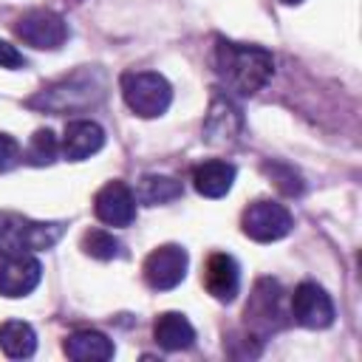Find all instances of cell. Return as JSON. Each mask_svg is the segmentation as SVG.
I'll return each mask as SVG.
<instances>
[{"label":"cell","instance_id":"cell-12","mask_svg":"<svg viewBox=\"0 0 362 362\" xmlns=\"http://www.w3.org/2000/svg\"><path fill=\"white\" fill-rule=\"evenodd\" d=\"M240 124H243L240 107L229 96L215 93L212 102H209L206 119H204V141L212 144V147L232 144L238 139V133H240Z\"/></svg>","mask_w":362,"mask_h":362},{"label":"cell","instance_id":"cell-6","mask_svg":"<svg viewBox=\"0 0 362 362\" xmlns=\"http://www.w3.org/2000/svg\"><path fill=\"white\" fill-rule=\"evenodd\" d=\"M14 34L17 40H23L25 45L31 48H40V51H57L65 45L68 40V23L51 11V8H34V11H25L17 17L14 23Z\"/></svg>","mask_w":362,"mask_h":362},{"label":"cell","instance_id":"cell-11","mask_svg":"<svg viewBox=\"0 0 362 362\" xmlns=\"http://www.w3.org/2000/svg\"><path fill=\"white\" fill-rule=\"evenodd\" d=\"M93 215L105 226H130L136 221V195L124 181H107L93 195Z\"/></svg>","mask_w":362,"mask_h":362},{"label":"cell","instance_id":"cell-18","mask_svg":"<svg viewBox=\"0 0 362 362\" xmlns=\"http://www.w3.org/2000/svg\"><path fill=\"white\" fill-rule=\"evenodd\" d=\"M0 351L8 359H28L37 351V334L23 320H6L0 325Z\"/></svg>","mask_w":362,"mask_h":362},{"label":"cell","instance_id":"cell-16","mask_svg":"<svg viewBox=\"0 0 362 362\" xmlns=\"http://www.w3.org/2000/svg\"><path fill=\"white\" fill-rule=\"evenodd\" d=\"M62 351H65V356L74 359V362H107V359H113L116 345H113V339L105 337L102 331L85 328V331L68 334L65 342H62Z\"/></svg>","mask_w":362,"mask_h":362},{"label":"cell","instance_id":"cell-9","mask_svg":"<svg viewBox=\"0 0 362 362\" xmlns=\"http://www.w3.org/2000/svg\"><path fill=\"white\" fill-rule=\"evenodd\" d=\"M334 314H337L334 300L322 286H317L311 280L294 286V291H291V317H294L297 325L320 331V328H328L334 322Z\"/></svg>","mask_w":362,"mask_h":362},{"label":"cell","instance_id":"cell-22","mask_svg":"<svg viewBox=\"0 0 362 362\" xmlns=\"http://www.w3.org/2000/svg\"><path fill=\"white\" fill-rule=\"evenodd\" d=\"M263 170L274 178V184H277L286 195H300V192H303V181H300V175H297L288 164H280V161H272V164H269V161H266Z\"/></svg>","mask_w":362,"mask_h":362},{"label":"cell","instance_id":"cell-7","mask_svg":"<svg viewBox=\"0 0 362 362\" xmlns=\"http://www.w3.org/2000/svg\"><path fill=\"white\" fill-rule=\"evenodd\" d=\"M283 317H286V311H283V288H280V283L272 280V277L257 280L255 288H252V297L246 303V325L255 334L266 337L269 331H277L283 325Z\"/></svg>","mask_w":362,"mask_h":362},{"label":"cell","instance_id":"cell-5","mask_svg":"<svg viewBox=\"0 0 362 362\" xmlns=\"http://www.w3.org/2000/svg\"><path fill=\"white\" fill-rule=\"evenodd\" d=\"M291 226H294L291 212L272 198L252 201L240 215V229L255 243H274V240L286 238L291 232Z\"/></svg>","mask_w":362,"mask_h":362},{"label":"cell","instance_id":"cell-21","mask_svg":"<svg viewBox=\"0 0 362 362\" xmlns=\"http://www.w3.org/2000/svg\"><path fill=\"white\" fill-rule=\"evenodd\" d=\"M82 252L96 257V260H113L122 255V243L107 229H88L82 235Z\"/></svg>","mask_w":362,"mask_h":362},{"label":"cell","instance_id":"cell-4","mask_svg":"<svg viewBox=\"0 0 362 362\" xmlns=\"http://www.w3.org/2000/svg\"><path fill=\"white\" fill-rule=\"evenodd\" d=\"M124 105L139 119H158L173 102V85L158 71H127L119 79Z\"/></svg>","mask_w":362,"mask_h":362},{"label":"cell","instance_id":"cell-3","mask_svg":"<svg viewBox=\"0 0 362 362\" xmlns=\"http://www.w3.org/2000/svg\"><path fill=\"white\" fill-rule=\"evenodd\" d=\"M65 232L59 221H31L17 212H0V255L45 252Z\"/></svg>","mask_w":362,"mask_h":362},{"label":"cell","instance_id":"cell-13","mask_svg":"<svg viewBox=\"0 0 362 362\" xmlns=\"http://www.w3.org/2000/svg\"><path fill=\"white\" fill-rule=\"evenodd\" d=\"M204 288L218 300V303H232L240 291V266L232 255L226 252H212L204 263Z\"/></svg>","mask_w":362,"mask_h":362},{"label":"cell","instance_id":"cell-2","mask_svg":"<svg viewBox=\"0 0 362 362\" xmlns=\"http://www.w3.org/2000/svg\"><path fill=\"white\" fill-rule=\"evenodd\" d=\"M107 88L105 71L102 68H76L74 74L51 82L42 88L37 96H31L25 105L48 113H74V110H88L102 102Z\"/></svg>","mask_w":362,"mask_h":362},{"label":"cell","instance_id":"cell-24","mask_svg":"<svg viewBox=\"0 0 362 362\" xmlns=\"http://www.w3.org/2000/svg\"><path fill=\"white\" fill-rule=\"evenodd\" d=\"M23 65H25V57H23L11 42L0 40V68H11V71H17V68H23Z\"/></svg>","mask_w":362,"mask_h":362},{"label":"cell","instance_id":"cell-10","mask_svg":"<svg viewBox=\"0 0 362 362\" xmlns=\"http://www.w3.org/2000/svg\"><path fill=\"white\" fill-rule=\"evenodd\" d=\"M42 280V263L34 252L0 255V297L20 300L28 297Z\"/></svg>","mask_w":362,"mask_h":362},{"label":"cell","instance_id":"cell-25","mask_svg":"<svg viewBox=\"0 0 362 362\" xmlns=\"http://www.w3.org/2000/svg\"><path fill=\"white\" fill-rule=\"evenodd\" d=\"M280 3H286V6H300L303 0H280Z\"/></svg>","mask_w":362,"mask_h":362},{"label":"cell","instance_id":"cell-8","mask_svg":"<svg viewBox=\"0 0 362 362\" xmlns=\"http://www.w3.org/2000/svg\"><path fill=\"white\" fill-rule=\"evenodd\" d=\"M187 266H189L187 249L178 243H164L144 257V266H141L144 283L153 291H170L187 277Z\"/></svg>","mask_w":362,"mask_h":362},{"label":"cell","instance_id":"cell-15","mask_svg":"<svg viewBox=\"0 0 362 362\" xmlns=\"http://www.w3.org/2000/svg\"><path fill=\"white\" fill-rule=\"evenodd\" d=\"M235 164L223 158H206L192 170V187L204 198H223L235 184Z\"/></svg>","mask_w":362,"mask_h":362},{"label":"cell","instance_id":"cell-20","mask_svg":"<svg viewBox=\"0 0 362 362\" xmlns=\"http://www.w3.org/2000/svg\"><path fill=\"white\" fill-rule=\"evenodd\" d=\"M57 156H59V141H57L54 130H48V127L34 130V136L25 147V161L34 167H48L57 161Z\"/></svg>","mask_w":362,"mask_h":362},{"label":"cell","instance_id":"cell-17","mask_svg":"<svg viewBox=\"0 0 362 362\" xmlns=\"http://www.w3.org/2000/svg\"><path fill=\"white\" fill-rule=\"evenodd\" d=\"M153 337L164 351H187L195 342V328L181 311H164L153 322Z\"/></svg>","mask_w":362,"mask_h":362},{"label":"cell","instance_id":"cell-23","mask_svg":"<svg viewBox=\"0 0 362 362\" xmlns=\"http://www.w3.org/2000/svg\"><path fill=\"white\" fill-rule=\"evenodd\" d=\"M20 161H23V150H20L17 139L8 133H0V173L14 170Z\"/></svg>","mask_w":362,"mask_h":362},{"label":"cell","instance_id":"cell-1","mask_svg":"<svg viewBox=\"0 0 362 362\" xmlns=\"http://www.w3.org/2000/svg\"><path fill=\"white\" fill-rule=\"evenodd\" d=\"M212 62H215L218 79L238 96H255L257 90L266 88V82L274 74L272 51H266L260 45L232 42L223 37H218V42H215Z\"/></svg>","mask_w":362,"mask_h":362},{"label":"cell","instance_id":"cell-19","mask_svg":"<svg viewBox=\"0 0 362 362\" xmlns=\"http://www.w3.org/2000/svg\"><path fill=\"white\" fill-rule=\"evenodd\" d=\"M136 201L144 204V206H158V204H170L175 198H181V181H175L173 175H156V173H147L139 178V187H136Z\"/></svg>","mask_w":362,"mask_h":362},{"label":"cell","instance_id":"cell-14","mask_svg":"<svg viewBox=\"0 0 362 362\" xmlns=\"http://www.w3.org/2000/svg\"><path fill=\"white\" fill-rule=\"evenodd\" d=\"M105 147V130L99 122L93 119H74L65 124L62 141H59V153L68 161H85L93 153H99Z\"/></svg>","mask_w":362,"mask_h":362}]
</instances>
